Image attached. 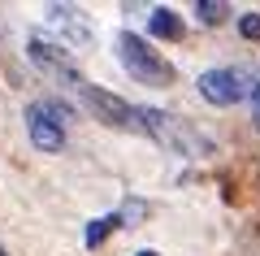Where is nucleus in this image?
Segmentation results:
<instances>
[{"label":"nucleus","instance_id":"nucleus-1","mask_svg":"<svg viewBox=\"0 0 260 256\" xmlns=\"http://www.w3.org/2000/svg\"><path fill=\"white\" fill-rule=\"evenodd\" d=\"M117 56L130 70V78H139L143 87H169V82H174V65L165 61V52H156V48L143 35H135V31H121L117 35Z\"/></svg>","mask_w":260,"mask_h":256},{"label":"nucleus","instance_id":"nucleus-2","mask_svg":"<svg viewBox=\"0 0 260 256\" xmlns=\"http://www.w3.org/2000/svg\"><path fill=\"white\" fill-rule=\"evenodd\" d=\"M83 104L95 113V122H104V126H113V130H139V109L126 104L121 96L104 92V87H87L83 82Z\"/></svg>","mask_w":260,"mask_h":256},{"label":"nucleus","instance_id":"nucleus-3","mask_svg":"<svg viewBox=\"0 0 260 256\" xmlns=\"http://www.w3.org/2000/svg\"><path fill=\"white\" fill-rule=\"evenodd\" d=\"M200 96H204L208 104H217V109H230V104H239L243 96H251V82L243 70H204L200 74Z\"/></svg>","mask_w":260,"mask_h":256},{"label":"nucleus","instance_id":"nucleus-4","mask_svg":"<svg viewBox=\"0 0 260 256\" xmlns=\"http://www.w3.org/2000/svg\"><path fill=\"white\" fill-rule=\"evenodd\" d=\"M26 52H30V61L39 65L44 74H52V78H65L70 87H83V74H78V65L70 61V52L65 48H56V44H48V39H30L26 44Z\"/></svg>","mask_w":260,"mask_h":256},{"label":"nucleus","instance_id":"nucleus-5","mask_svg":"<svg viewBox=\"0 0 260 256\" xmlns=\"http://www.w3.org/2000/svg\"><path fill=\"white\" fill-rule=\"evenodd\" d=\"M26 135H30V144H35L39 152H61L65 148V126H56V122L48 118L44 100H35L26 109Z\"/></svg>","mask_w":260,"mask_h":256},{"label":"nucleus","instance_id":"nucleus-6","mask_svg":"<svg viewBox=\"0 0 260 256\" xmlns=\"http://www.w3.org/2000/svg\"><path fill=\"white\" fill-rule=\"evenodd\" d=\"M48 26L61 35V44H74V48H83L91 39V26L83 22V13L74 5H48Z\"/></svg>","mask_w":260,"mask_h":256},{"label":"nucleus","instance_id":"nucleus-7","mask_svg":"<svg viewBox=\"0 0 260 256\" xmlns=\"http://www.w3.org/2000/svg\"><path fill=\"white\" fill-rule=\"evenodd\" d=\"M148 31H152L156 39H182V22H178V13H174V9H152Z\"/></svg>","mask_w":260,"mask_h":256},{"label":"nucleus","instance_id":"nucleus-8","mask_svg":"<svg viewBox=\"0 0 260 256\" xmlns=\"http://www.w3.org/2000/svg\"><path fill=\"white\" fill-rule=\"evenodd\" d=\"M117 221H121V213H109V217H95L91 226H87V235H83V243H87V247H100L104 239L113 235V226H117Z\"/></svg>","mask_w":260,"mask_h":256},{"label":"nucleus","instance_id":"nucleus-9","mask_svg":"<svg viewBox=\"0 0 260 256\" xmlns=\"http://www.w3.org/2000/svg\"><path fill=\"white\" fill-rule=\"evenodd\" d=\"M195 13H200L208 26H221L225 22V5H217V0H195Z\"/></svg>","mask_w":260,"mask_h":256},{"label":"nucleus","instance_id":"nucleus-10","mask_svg":"<svg viewBox=\"0 0 260 256\" xmlns=\"http://www.w3.org/2000/svg\"><path fill=\"white\" fill-rule=\"evenodd\" d=\"M44 109H48V118L56 122V126H65V122H74V109L65 100H44Z\"/></svg>","mask_w":260,"mask_h":256},{"label":"nucleus","instance_id":"nucleus-11","mask_svg":"<svg viewBox=\"0 0 260 256\" xmlns=\"http://www.w3.org/2000/svg\"><path fill=\"white\" fill-rule=\"evenodd\" d=\"M239 31H243V39H260V13H243Z\"/></svg>","mask_w":260,"mask_h":256},{"label":"nucleus","instance_id":"nucleus-12","mask_svg":"<svg viewBox=\"0 0 260 256\" xmlns=\"http://www.w3.org/2000/svg\"><path fill=\"white\" fill-rule=\"evenodd\" d=\"M251 109H256V126H260V82H251Z\"/></svg>","mask_w":260,"mask_h":256},{"label":"nucleus","instance_id":"nucleus-13","mask_svg":"<svg viewBox=\"0 0 260 256\" xmlns=\"http://www.w3.org/2000/svg\"><path fill=\"white\" fill-rule=\"evenodd\" d=\"M139 256H156V252H139Z\"/></svg>","mask_w":260,"mask_h":256}]
</instances>
